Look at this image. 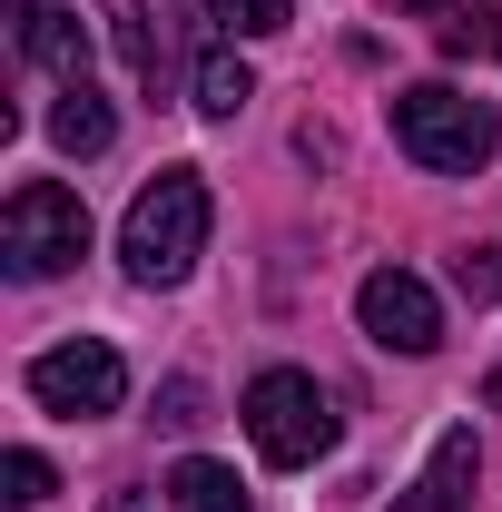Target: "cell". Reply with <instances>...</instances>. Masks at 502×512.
<instances>
[{"label":"cell","instance_id":"obj_1","mask_svg":"<svg viewBox=\"0 0 502 512\" xmlns=\"http://www.w3.org/2000/svg\"><path fill=\"white\" fill-rule=\"evenodd\" d=\"M207 178L197 168H158L148 188L128 197V217H119V256H128V276L138 286H178L197 256H207Z\"/></svg>","mask_w":502,"mask_h":512},{"label":"cell","instance_id":"obj_2","mask_svg":"<svg viewBox=\"0 0 502 512\" xmlns=\"http://www.w3.org/2000/svg\"><path fill=\"white\" fill-rule=\"evenodd\" d=\"M493 138H502L493 99H473V89H453V79L394 89V148H404L414 168H434V178H483Z\"/></svg>","mask_w":502,"mask_h":512},{"label":"cell","instance_id":"obj_3","mask_svg":"<svg viewBox=\"0 0 502 512\" xmlns=\"http://www.w3.org/2000/svg\"><path fill=\"white\" fill-rule=\"evenodd\" d=\"M79 256H89V207H79L60 178H30V188H10V207H0V266H10L20 286L69 276Z\"/></svg>","mask_w":502,"mask_h":512},{"label":"cell","instance_id":"obj_4","mask_svg":"<svg viewBox=\"0 0 502 512\" xmlns=\"http://www.w3.org/2000/svg\"><path fill=\"white\" fill-rule=\"evenodd\" d=\"M247 444L276 463V473H306L315 453L335 444V404H325V384L296 375V365H266L247 384Z\"/></svg>","mask_w":502,"mask_h":512},{"label":"cell","instance_id":"obj_5","mask_svg":"<svg viewBox=\"0 0 502 512\" xmlns=\"http://www.w3.org/2000/svg\"><path fill=\"white\" fill-rule=\"evenodd\" d=\"M30 404L40 414H69V424H89V414H119L128 404V365L119 345H99V335H69L50 355H30Z\"/></svg>","mask_w":502,"mask_h":512},{"label":"cell","instance_id":"obj_6","mask_svg":"<svg viewBox=\"0 0 502 512\" xmlns=\"http://www.w3.org/2000/svg\"><path fill=\"white\" fill-rule=\"evenodd\" d=\"M355 316H365V335H375L384 355H434L443 345V306H434V286L414 266H375L355 286Z\"/></svg>","mask_w":502,"mask_h":512},{"label":"cell","instance_id":"obj_7","mask_svg":"<svg viewBox=\"0 0 502 512\" xmlns=\"http://www.w3.org/2000/svg\"><path fill=\"white\" fill-rule=\"evenodd\" d=\"M10 40H20V60L60 69V79H89V20L60 10V0H10Z\"/></svg>","mask_w":502,"mask_h":512},{"label":"cell","instance_id":"obj_8","mask_svg":"<svg viewBox=\"0 0 502 512\" xmlns=\"http://www.w3.org/2000/svg\"><path fill=\"white\" fill-rule=\"evenodd\" d=\"M50 138H60L69 158H99L109 138H119V109L89 89V79H60V109H50Z\"/></svg>","mask_w":502,"mask_h":512},{"label":"cell","instance_id":"obj_9","mask_svg":"<svg viewBox=\"0 0 502 512\" xmlns=\"http://www.w3.org/2000/svg\"><path fill=\"white\" fill-rule=\"evenodd\" d=\"M168 503H178V512H247V483H237L227 463H207V453H188V463L168 473Z\"/></svg>","mask_w":502,"mask_h":512},{"label":"cell","instance_id":"obj_10","mask_svg":"<svg viewBox=\"0 0 502 512\" xmlns=\"http://www.w3.org/2000/svg\"><path fill=\"white\" fill-rule=\"evenodd\" d=\"M473 503V424H453L424 463V512H463Z\"/></svg>","mask_w":502,"mask_h":512},{"label":"cell","instance_id":"obj_11","mask_svg":"<svg viewBox=\"0 0 502 512\" xmlns=\"http://www.w3.org/2000/svg\"><path fill=\"white\" fill-rule=\"evenodd\" d=\"M247 99H256V69L237 60V50H207V69H197V109H207V119H237Z\"/></svg>","mask_w":502,"mask_h":512},{"label":"cell","instance_id":"obj_12","mask_svg":"<svg viewBox=\"0 0 502 512\" xmlns=\"http://www.w3.org/2000/svg\"><path fill=\"white\" fill-rule=\"evenodd\" d=\"M207 20H217L227 40H276V30L296 20V0H207Z\"/></svg>","mask_w":502,"mask_h":512},{"label":"cell","instance_id":"obj_13","mask_svg":"<svg viewBox=\"0 0 502 512\" xmlns=\"http://www.w3.org/2000/svg\"><path fill=\"white\" fill-rule=\"evenodd\" d=\"M0 483H10V503H20V512H30V503H50V493H60V483H50V463H40V453H30V444H20V453H10V463H0Z\"/></svg>","mask_w":502,"mask_h":512},{"label":"cell","instance_id":"obj_14","mask_svg":"<svg viewBox=\"0 0 502 512\" xmlns=\"http://www.w3.org/2000/svg\"><path fill=\"white\" fill-rule=\"evenodd\" d=\"M443 50H453V60H473V50H502V10H483V20H453V30H443Z\"/></svg>","mask_w":502,"mask_h":512},{"label":"cell","instance_id":"obj_15","mask_svg":"<svg viewBox=\"0 0 502 512\" xmlns=\"http://www.w3.org/2000/svg\"><path fill=\"white\" fill-rule=\"evenodd\" d=\"M463 296H502V247L463 256Z\"/></svg>","mask_w":502,"mask_h":512},{"label":"cell","instance_id":"obj_16","mask_svg":"<svg viewBox=\"0 0 502 512\" xmlns=\"http://www.w3.org/2000/svg\"><path fill=\"white\" fill-rule=\"evenodd\" d=\"M99 512H148V493H109V503H99Z\"/></svg>","mask_w":502,"mask_h":512},{"label":"cell","instance_id":"obj_17","mask_svg":"<svg viewBox=\"0 0 502 512\" xmlns=\"http://www.w3.org/2000/svg\"><path fill=\"white\" fill-rule=\"evenodd\" d=\"M394 10H414V20H424V10H453V0H394Z\"/></svg>","mask_w":502,"mask_h":512},{"label":"cell","instance_id":"obj_18","mask_svg":"<svg viewBox=\"0 0 502 512\" xmlns=\"http://www.w3.org/2000/svg\"><path fill=\"white\" fill-rule=\"evenodd\" d=\"M483 404H493V414H502V365H493V384H483Z\"/></svg>","mask_w":502,"mask_h":512}]
</instances>
